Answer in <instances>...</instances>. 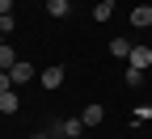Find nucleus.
I'll return each instance as SVG.
<instances>
[{
  "label": "nucleus",
  "instance_id": "nucleus-15",
  "mask_svg": "<svg viewBox=\"0 0 152 139\" xmlns=\"http://www.w3.org/2000/svg\"><path fill=\"white\" fill-rule=\"evenodd\" d=\"M144 118H152V106H140L135 110V122H144Z\"/></svg>",
  "mask_w": 152,
  "mask_h": 139
},
{
  "label": "nucleus",
  "instance_id": "nucleus-3",
  "mask_svg": "<svg viewBox=\"0 0 152 139\" xmlns=\"http://www.w3.org/2000/svg\"><path fill=\"white\" fill-rule=\"evenodd\" d=\"M51 135H64V139H80V135H85V122H80V118H64V122H55V127H51Z\"/></svg>",
  "mask_w": 152,
  "mask_h": 139
},
{
  "label": "nucleus",
  "instance_id": "nucleus-1",
  "mask_svg": "<svg viewBox=\"0 0 152 139\" xmlns=\"http://www.w3.org/2000/svg\"><path fill=\"white\" fill-rule=\"evenodd\" d=\"M34 72H38V68L30 63V59H17V63L9 68V76H13V89H21V84H30V80H34Z\"/></svg>",
  "mask_w": 152,
  "mask_h": 139
},
{
  "label": "nucleus",
  "instance_id": "nucleus-16",
  "mask_svg": "<svg viewBox=\"0 0 152 139\" xmlns=\"http://www.w3.org/2000/svg\"><path fill=\"white\" fill-rule=\"evenodd\" d=\"M4 13H13V0H0V17H4Z\"/></svg>",
  "mask_w": 152,
  "mask_h": 139
},
{
  "label": "nucleus",
  "instance_id": "nucleus-2",
  "mask_svg": "<svg viewBox=\"0 0 152 139\" xmlns=\"http://www.w3.org/2000/svg\"><path fill=\"white\" fill-rule=\"evenodd\" d=\"M127 63L140 68V72H148V68H152V47H148V42H135V47H131V55H127Z\"/></svg>",
  "mask_w": 152,
  "mask_h": 139
},
{
  "label": "nucleus",
  "instance_id": "nucleus-5",
  "mask_svg": "<svg viewBox=\"0 0 152 139\" xmlns=\"http://www.w3.org/2000/svg\"><path fill=\"white\" fill-rule=\"evenodd\" d=\"M38 80H42V89H59V84H64V68L55 63V68H47V72H38Z\"/></svg>",
  "mask_w": 152,
  "mask_h": 139
},
{
  "label": "nucleus",
  "instance_id": "nucleus-6",
  "mask_svg": "<svg viewBox=\"0 0 152 139\" xmlns=\"http://www.w3.org/2000/svg\"><path fill=\"white\" fill-rule=\"evenodd\" d=\"M17 106H21V97H17V89L0 93V114H17Z\"/></svg>",
  "mask_w": 152,
  "mask_h": 139
},
{
  "label": "nucleus",
  "instance_id": "nucleus-4",
  "mask_svg": "<svg viewBox=\"0 0 152 139\" xmlns=\"http://www.w3.org/2000/svg\"><path fill=\"white\" fill-rule=\"evenodd\" d=\"M131 25H135V30H152V4L131 9Z\"/></svg>",
  "mask_w": 152,
  "mask_h": 139
},
{
  "label": "nucleus",
  "instance_id": "nucleus-20",
  "mask_svg": "<svg viewBox=\"0 0 152 139\" xmlns=\"http://www.w3.org/2000/svg\"><path fill=\"white\" fill-rule=\"evenodd\" d=\"M148 47H152V34H148Z\"/></svg>",
  "mask_w": 152,
  "mask_h": 139
},
{
  "label": "nucleus",
  "instance_id": "nucleus-13",
  "mask_svg": "<svg viewBox=\"0 0 152 139\" xmlns=\"http://www.w3.org/2000/svg\"><path fill=\"white\" fill-rule=\"evenodd\" d=\"M127 84L140 89V84H144V72H140V68H127Z\"/></svg>",
  "mask_w": 152,
  "mask_h": 139
},
{
  "label": "nucleus",
  "instance_id": "nucleus-19",
  "mask_svg": "<svg viewBox=\"0 0 152 139\" xmlns=\"http://www.w3.org/2000/svg\"><path fill=\"white\" fill-rule=\"evenodd\" d=\"M4 42H9V38H4V34H0V47H4Z\"/></svg>",
  "mask_w": 152,
  "mask_h": 139
},
{
  "label": "nucleus",
  "instance_id": "nucleus-8",
  "mask_svg": "<svg viewBox=\"0 0 152 139\" xmlns=\"http://www.w3.org/2000/svg\"><path fill=\"white\" fill-rule=\"evenodd\" d=\"M102 118H106V110H102V106H85V114H80V122H85V127H97Z\"/></svg>",
  "mask_w": 152,
  "mask_h": 139
},
{
  "label": "nucleus",
  "instance_id": "nucleus-17",
  "mask_svg": "<svg viewBox=\"0 0 152 139\" xmlns=\"http://www.w3.org/2000/svg\"><path fill=\"white\" fill-rule=\"evenodd\" d=\"M30 139H55V135H51V131H38V135H30Z\"/></svg>",
  "mask_w": 152,
  "mask_h": 139
},
{
  "label": "nucleus",
  "instance_id": "nucleus-9",
  "mask_svg": "<svg viewBox=\"0 0 152 139\" xmlns=\"http://www.w3.org/2000/svg\"><path fill=\"white\" fill-rule=\"evenodd\" d=\"M17 59H21V55H17V51H13V47L4 42V47H0V72H9V68L17 63Z\"/></svg>",
  "mask_w": 152,
  "mask_h": 139
},
{
  "label": "nucleus",
  "instance_id": "nucleus-11",
  "mask_svg": "<svg viewBox=\"0 0 152 139\" xmlns=\"http://www.w3.org/2000/svg\"><path fill=\"white\" fill-rule=\"evenodd\" d=\"M110 13H114V4H93V21H110Z\"/></svg>",
  "mask_w": 152,
  "mask_h": 139
},
{
  "label": "nucleus",
  "instance_id": "nucleus-12",
  "mask_svg": "<svg viewBox=\"0 0 152 139\" xmlns=\"http://www.w3.org/2000/svg\"><path fill=\"white\" fill-rule=\"evenodd\" d=\"M13 30H17V17H13V13H4V17H0V34H4V38H9Z\"/></svg>",
  "mask_w": 152,
  "mask_h": 139
},
{
  "label": "nucleus",
  "instance_id": "nucleus-18",
  "mask_svg": "<svg viewBox=\"0 0 152 139\" xmlns=\"http://www.w3.org/2000/svg\"><path fill=\"white\" fill-rule=\"evenodd\" d=\"M97 4H118V0H97Z\"/></svg>",
  "mask_w": 152,
  "mask_h": 139
},
{
  "label": "nucleus",
  "instance_id": "nucleus-10",
  "mask_svg": "<svg viewBox=\"0 0 152 139\" xmlns=\"http://www.w3.org/2000/svg\"><path fill=\"white\" fill-rule=\"evenodd\" d=\"M47 13L51 17H68L72 13V0H47Z\"/></svg>",
  "mask_w": 152,
  "mask_h": 139
},
{
  "label": "nucleus",
  "instance_id": "nucleus-14",
  "mask_svg": "<svg viewBox=\"0 0 152 139\" xmlns=\"http://www.w3.org/2000/svg\"><path fill=\"white\" fill-rule=\"evenodd\" d=\"M9 89H13V76H9V72H0V93H9Z\"/></svg>",
  "mask_w": 152,
  "mask_h": 139
},
{
  "label": "nucleus",
  "instance_id": "nucleus-7",
  "mask_svg": "<svg viewBox=\"0 0 152 139\" xmlns=\"http://www.w3.org/2000/svg\"><path fill=\"white\" fill-rule=\"evenodd\" d=\"M131 47H135L131 38H110V55H114V59H127V55H131Z\"/></svg>",
  "mask_w": 152,
  "mask_h": 139
}]
</instances>
